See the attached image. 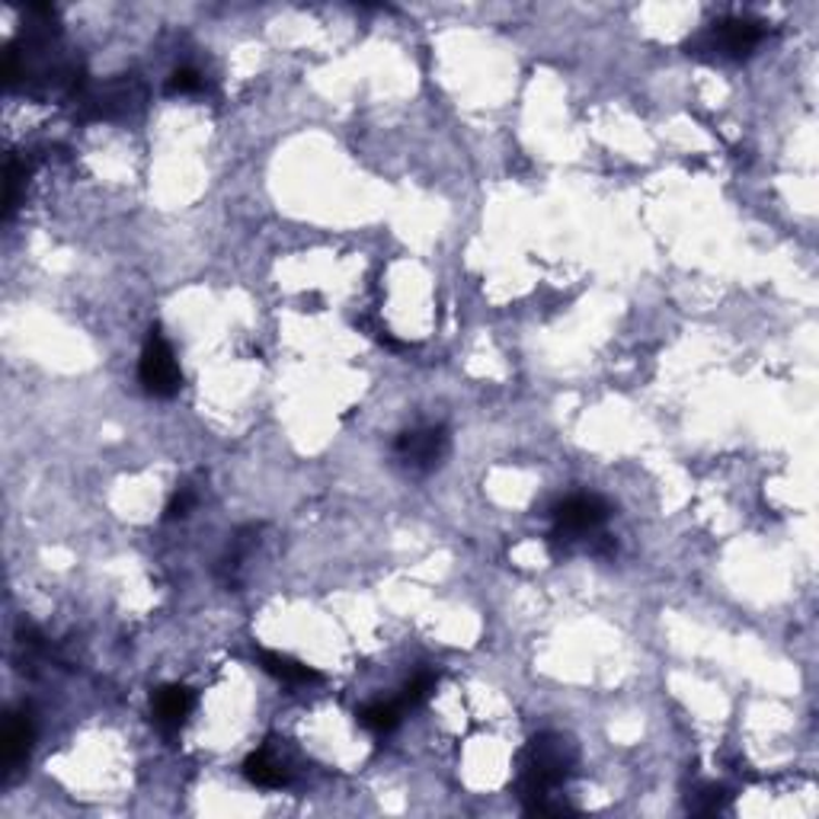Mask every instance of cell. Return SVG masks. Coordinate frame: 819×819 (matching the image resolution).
Segmentation results:
<instances>
[{
    "label": "cell",
    "instance_id": "cell-1",
    "mask_svg": "<svg viewBox=\"0 0 819 819\" xmlns=\"http://www.w3.org/2000/svg\"><path fill=\"white\" fill-rule=\"evenodd\" d=\"M580 749L564 733H538L522 753L519 797L528 814H574L567 801H557V788L574 774Z\"/></svg>",
    "mask_w": 819,
    "mask_h": 819
},
{
    "label": "cell",
    "instance_id": "cell-2",
    "mask_svg": "<svg viewBox=\"0 0 819 819\" xmlns=\"http://www.w3.org/2000/svg\"><path fill=\"white\" fill-rule=\"evenodd\" d=\"M765 39V26L749 16H727L710 23L695 39H689V55L707 61H743L749 59Z\"/></svg>",
    "mask_w": 819,
    "mask_h": 819
},
{
    "label": "cell",
    "instance_id": "cell-3",
    "mask_svg": "<svg viewBox=\"0 0 819 819\" xmlns=\"http://www.w3.org/2000/svg\"><path fill=\"white\" fill-rule=\"evenodd\" d=\"M80 103V116L97 122V118H125L135 116L144 106V84L135 74L116 77L103 87L84 90L77 97Z\"/></svg>",
    "mask_w": 819,
    "mask_h": 819
},
{
    "label": "cell",
    "instance_id": "cell-4",
    "mask_svg": "<svg viewBox=\"0 0 819 819\" xmlns=\"http://www.w3.org/2000/svg\"><path fill=\"white\" fill-rule=\"evenodd\" d=\"M138 381L151 398H174L182 388V371L176 362L171 343L164 340L161 330H151L144 350H141V362H138Z\"/></svg>",
    "mask_w": 819,
    "mask_h": 819
},
{
    "label": "cell",
    "instance_id": "cell-5",
    "mask_svg": "<svg viewBox=\"0 0 819 819\" xmlns=\"http://www.w3.org/2000/svg\"><path fill=\"white\" fill-rule=\"evenodd\" d=\"M608 516H612V506L602 496L577 493L554 509V534L551 538H554V544H574L577 538H583L585 531H595Z\"/></svg>",
    "mask_w": 819,
    "mask_h": 819
},
{
    "label": "cell",
    "instance_id": "cell-6",
    "mask_svg": "<svg viewBox=\"0 0 819 819\" xmlns=\"http://www.w3.org/2000/svg\"><path fill=\"white\" fill-rule=\"evenodd\" d=\"M401 465L410 470H432L449 452V432L445 426H419L401 432L398 445H394Z\"/></svg>",
    "mask_w": 819,
    "mask_h": 819
},
{
    "label": "cell",
    "instance_id": "cell-7",
    "mask_svg": "<svg viewBox=\"0 0 819 819\" xmlns=\"http://www.w3.org/2000/svg\"><path fill=\"white\" fill-rule=\"evenodd\" d=\"M192 707H196V692L186 689V685H164V689H158V692L151 695L154 723H158L167 736H174V733H179V730L186 727Z\"/></svg>",
    "mask_w": 819,
    "mask_h": 819
},
{
    "label": "cell",
    "instance_id": "cell-8",
    "mask_svg": "<svg viewBox=\"0 0 819 819\" xmlns=\"http://www.w3.org/2000/svg\"><path fill=\"white\" fill-rule=\"evenodd\" d=\"M33 736H36V727L26 710L7 717V727H3V771L7 774L20 771V765L29 759Z\"/></svg>",
    "mask_w": 819,
    "mask_h": 819
},
{
    "label": "cell",
    "instance_id": "cell-9",
    "mask_svg": "<svg viewBox=\"0 0 819 819\" xmlns=\"http://www.w3.org/2000/svg\"><path fill=\"white\" fill-rule=\"evenodd\" d=\"M260 666H263L273 679H279L282 685H289V689H311V685H320V682H324V676H320L317 669L298 663V659L286 656V653L263 650V653H260Z\"/></svg>",
    "mask_w": 819,
    "mask_h": 819
},
{
    "label": "cell",
    "instance_id": "cell-10",
    "mask_svg": "<svg viewBox=\"0 0 819 819\" xmlns=\"http://www.w3.org/2000/svg\"><path fill=\"white\" fill-rule=\"evenodd\" d=\"M243 774H247V781L256 784V788H286V784H289V768H286V761L276 759L269 749H260V753L247 756V761H243Z\"/></svg>",
    "mask_w": 819,
    "mask_h": 819
},
{
    "label": "cell",
    "instance_id": "cell-11",
    "mask_svg": "<svg viewBox=\"0 0 819 819\" xmlns=\"http://www.w3.org/2000/svg\"><path fill=\"white\" fill-rule=\"evenodd\" d=\"M401 710H404V704L375 702L358 710V723L365 730H371L375 736H385V733H394L401 727Z\"/></svg>",
    "mask_w": 819,
    "mask_h": 819
},
{
    "label": "cell",
    "instance_id": "cell-12",
    "mask_svg": "<svg viewBox=\"0 0 819 819\" xmlns=\"http://www.w3.org/2000/svg\"><path fill=\"white\" fill-rule=\"evenodd\" d=\"M26 179H29V167L20 164V161L13 158V161L7 164V179H3V218H7V222L13 218V212H16V205H20V192H23Z\"/></svg>",
    "mask_w": 819,
    "mask_h": 819
},
{
    "label": "cell",
    "instance_id": "cell-13",
    "mask_svg": "<svg viewBox=\"0 0 819 819\" xmlns=\"http://www.w3.org/2000/svg\"><path fill=\"white\" fill-rule=\"evenodd\" d=\"M723 807H727V791L717 788V784H698V788L689 794V810L698 814V817L720 814Z\"/></svg>",
    "mask_w": 819,
    "mask_h": 819
},
{
    "label": "cell",
    "instance_id": "cell-14",
    "mask_svg": "<svg viewBox=\"0 0 819 819\" xmlns=\"http://www.w3.org/2000/svg\"><path fill=\"white\" fill-rule=\"evenodd\" d=\"M436 672H429V669H419L413 679H410L407 685H404V698H401V704L404 707H419V704L426 702L432 692H436Z\"/></svg>",
    "mask_w": 819,
    "mask_h": 819
},
{
    "label": "cell",
    "instance_id": "cell-15",
    "mask_svg": "<svg viewBox=\"0 0 819 819\" xmlns=\"http://www.w3.org/2000/svg\"><path fill=\"white\" fill-rule=\"evenodd\" d=\"M202 74L196 71V67H176L174 74H171V80H167V93H179V97H189V93H199L202 90Z\"/></svg>",
    "mask_w": 819,
    "mask_h": 819
},
{
    "label": "cell",
    "instance_id": "cell-16",
    "mask_svg": "<svg viewBox=\"0 0 819 819\" xmlns=\"http://www.w3.org/2000/svg\"><path fill=\"white\" fill-rule=\"evenodd\" d=\"M196 500H199V496H196V490H192L189 483H186V487H179V490L174 493V500L167 503V519H171V522H174V519H186V516H189V509L196 506Z\"/></svg>",
    "mask_w": 819,
    "mask_h": 819
}]
</instances>
